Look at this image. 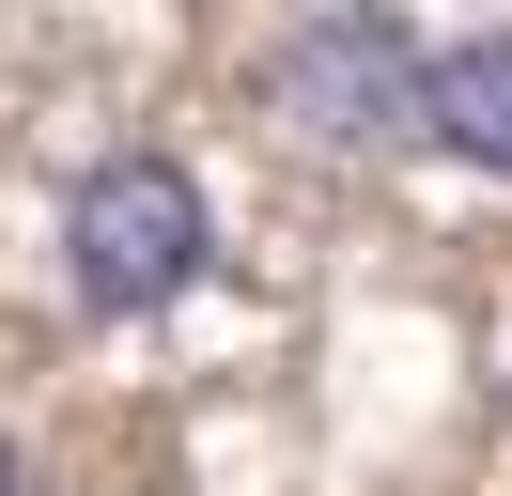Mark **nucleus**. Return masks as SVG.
Instances as JSON below:
<instances>
[{"mask_svg":"<svg viewBox=\"0 0 512 496\" xmlns=\"http://www.w3.org/2000/svg\"><path fill=\"white\" fill-rule=\"evenodd\" d=\"M264 109L326 155H388L419 140V31L404 16H311L264 47Z\"/></svg>","mask_w":512,"mask_h":496,"instance_id":"2","label":"nucleus"},{"mask_svg":"<svg viewBox=\"0 0 512 496\" xmlns=\"http://www.w3.org/2000/svg\"><path fill=\"white\" fill-rule=\"evenodd\" d=\"M202 264H218V202H202L187 155L125 140L63 186V279L94 310H171V295H202Z\"/></svg>","mask_w":512,"mask_h":496,"instance_id":"1","label":"nucleus"},{"mask_svg":"<svg viewBox=\"0 0 512 496\" xmlns=\"http://www.w3.org/2000/svg\"><path fill=\"white\" fill-rule=\"evenodd\" d=\"M0 496H47V481H32V450H0Z\"/></svg>","mask_w":512,"mask_h":496,"instance_id":"4","label":"nucleus"},{"mask_svg":"<svg viewBox=\"0 0 512 496\" xmlns=\"http://www.w3.org/2000/svg\"><path fill=\"white\" fill-rule=\"evenodd\" d=\"M419 140L512 186V31H450V47H419Z\"/></svg>","mask_w":512,"mask_h":496,"instance_id":"3","label":"nucleus"}]
</instances>
